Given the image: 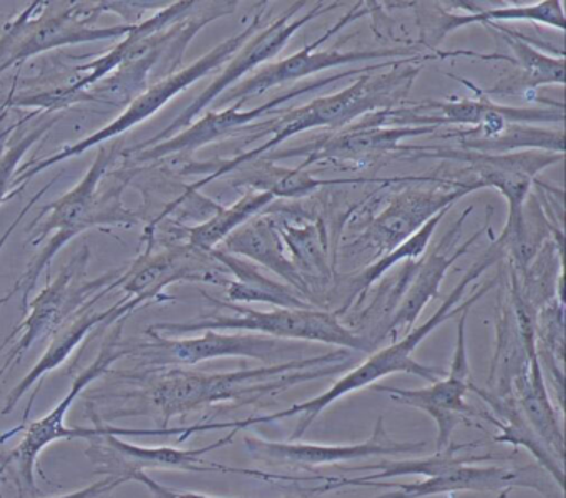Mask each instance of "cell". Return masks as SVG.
<instances>
[{
    "label": "cell",
    "instance_id": "5b68a950",
    "mask_svg": "<svg viewBox=\"0 0 566 498\" xmlns=\"http://www.w3.org/2000/svg\"><path fill=\"white\" fill-rule=\"evenodd\" d=\"M211 299V298H210ZM220 308L230 309L234 314H214L208 318L187 322H160L147 331L167 332V334H188V332H253L276 339H294V341L323 342L347 351H374L370 342L340 322L339 315L323 309H283L258 311L247 305L211 299Z\"/></svg>",
    "mask_w": 566,
    "mask_h": 498
},
{
    "label": "cell",
    "instance_id": "8992f818",
    "mask_svg": "<svg viewBox=\"0 0 566 498\" xmlns=\"http://www.w3.org/2000/svg\"><path fill=\"white\" fill-rule=\"evenodd\" d=\"M264 10H266V7H261V10L254 13L248 27H244L241 32L234 33L233 37L224 40V42L218 43L213 50L205 53L201 59L188 65L187 69L170 73V75L148 86L137 98L132 100L130 105L125 108V112L122 113L120 116H117L114 122L108 123L105 128L98 129L94 135L81 139V142L75 143V145L65 146L61 152L49 156V158L41 159V162L29 163L24 169H21V172H18V175H15L18 176V178L14 179L15 185H18V183H28L29 179L34 178L35 175L44 172V169L51 168V166H55L57 163L65 162V159L81 156L82 153L88 152V149L94 148V146L105 145V143L114 139L115 136L124 135V133H127L128 129L134 128V126L140 125L145 120L157 115V112H160L175 96L185 92L188 86L193 85L198 80L205 79V76L210 75L211 72L220 69L224 63L230 62L231 56L261 29Z\"/></svg>",
    "mask_w": 566,
    "mask_h": 498
},
{
    "label": "cell",
    "instance_id": "7a4b0ae2",
    "mask_svg": "<svg viewBox=\"0 0 566 498\" xmlns=\"http://www.w3.org/2000/svg\"><path fill=\"white\" fill-rule=\"evenodd\" d=\"M353 357V351L337 347L310 357L214 374L168 369L155 378L145 395L150 411L161 418L160 428H168L171 418L203 407L258 404L296 385L339 374Z\"/></svg>",
    "mask_w": 566,
    "mask_h": 498
},
{
    "label": "cell",
    "instance_id": "6da1fadb",
    "mask_svg": "<svg viewBox=\"0 0 566 498\" xmlns=\"http://www.w3.org/2000/svg\"><path fill=\"white\" fill-rule=\"evenodd\" d=\"M502 252L503 249L499 242L492 245V248L463 274L459 284L450 291V294L443 299L439 309H437L423 324L416 325V328L407 332L402 339H397V341H394L392 344L387 345V347L370 352L369 357H367L363 364L350 369L349 372H346L336 384L331 385L323 394L316 395V397L310 398V401L290 405V407L283 408V411L271 412V414L254 415V417L241 418V421L203 422V424L188 425V427H185L184 438H190L193 434L210 430H230L233 432V434H238V432L247 430V428L254 427V425H266L273 424V422L284 421V418L301 417L296 428H294L293 435H291V442L300 440L304 432L311 427V424H313L329 405H333L334 402L353 394V392L360 391V388L369 387V385L376 384L377 381L387 377V375L403 372V374L419 375V377L429 381L430 384L439 381V378H442L443 375L447 374L446 369L420 364V362L413 359V351H416V349L422 344L423 339H426L430 332L436 331L440 324L449 321V319L455 318V315L462 314V312L470 311V308H472L479 299H482L486 292L492 291L493 286L499 282L496 278L483 284L475 294L462 301L469 284H472L475 279H479L480 276L483 274V271H486L490 266L495 264L496 259H500Z\"/></svg>",
    "mask_w": 566,
    "mask_h": 498
},
{
    "label": "cell",
    "instance_id": "d4e9b609",
    "mask_svg": "<svg viewBox=\"0 0 566 498\" xmlns=\"http://www.w3.org/2000/svg\"><path fill=\"white\" fill-rule=\"evenodd\" d=\"M470 391L475 392L493 411V414L486 412L485 421L496 425L499 430L502 432V434L495 435L493 440L500 442V444H512L515 447L528 448L530 454L538 460L539 467L553 478V481L559 488H563L565 471H563L562 461L556 460L549 454L548 448L536 437L535 432H533V428L530 427L528 422L525 421L522 412H520L512 392L500 395L495 394V392L485 391V388L479 387L475 384H472Z\"/></svg>",
    "mask_w": 566,
    "mask_h": 498
},
{
    "label": "cell",
    "instance_id": "d590c367",
    "mask_svg": "<svg viewBox=\"0 0 566 498\" xmlns=\"http://www.w3.org/2000/svg\"><path fill=\"white\" fill-rule=\"evenodd\" d=\"M510 491H512V490H503V491H500V494H499V495H496V497H495V498H506V497H509Z\"/></svg>",
    "mask_w": 566,
    "mask_h": 498
},
{
    "label": "cell",
    "instance_id": "ac0fdd59",
    "mask_svg": "<svg viewBox=\"0 0 566 498\" xmlns=\"http://www.w3.org/2000/svg\"><path fill=\"white\" fill-rule=\"evenodd\" d=\"M97 302L98 301H92L91 304L75 312L65 324H62L61 328L52 334L51 342H49L48 349H45V354L39 359L34 369L9 392L4 407H2V414L4 415L11 414L15 405L21 402V398L28 394L29 388L38 384L35 385V391L32 392L31 398H29L22 424L19 425V427L12 428L8 434L0 435V444H4L6 440L14 437L18 432H21L24 425H28L32 405H34L35 398H38L39 391H41L42 378H44V375H48L49 372L54 371V369L61 367V365L67 361L69 355H71L72 352L78 347V344L91 334L92 329L115 324V322L122 321V319H127L128 315L137 311L140 305L148 304L144 299L127 295L124 301L117 302V304L111 305V308L104 309V311H95V304H97Z\"/></svg>",
    "mask_w": 566,
    "mask_h": 498
},
{
    "label": "cell",
    "instance_id": "d6a6232c",
    "mask_svg": "<svg viewBox=\"0 0 566 498\" xmlns=\"http://www.w3.org/2000/svg\"><path fill=\"white\" fill-rule=\"evenodd\" d=\"M55 123H57V118L51 120V122L44 123V125H39L38 128L22 136L18 143H14V145L6 149V152H2V148H0V203L4 201L6 195H8L9 189H11L14 176L18 175V165L21 163L22 156H24L25 152H28L34 143H38Z\"/></svg>",
    "mask_w": 566,
    "mask_h": 498
},
{
    "label": "cell",
    "instance_id": "9a60e30c",
    "mask_svg": "<svg viewBox=\"0 0 566 498\" xmlns=\"http://www.w3.org/2000/svg\"><path fill=\"white\" fill-rule=\"evenodd\" d=\"M469 311L462 312L459 328H457V344L452 362L447 374L427 387L399 388L389 385H377V391L386 392L392 401L409 407L426 412L437 424L436 452L449 447L453 430L460 424L475 425L472 418L482 417L485 421L486 412L476 411L467 404V392L472 387L469 359H467L465 321Z\"/></svg>",
    "mask_w": 566,
    "mask_h": 498
},
{
    "label": "cell",
    "instance_id": "8d00e7d4",
    "mask_svg": "<svg viewBox=\"0 0 566 498\" xmlns=\"http://www.w3.org/2000/svg\"><path fill=\"white\" fill-rule=\"evenodd\" d=\"M4 374H6V372L2 371V367H0V377H2V375H4ZM0 498H2V494H0Z\"/></svg>",
    "mask_w": 566,
    "mask_h": 498
},
{
    "label": "cell",
    "instance_id": "d6986e66",
    "mask_svg": "<svg viewBox=\"0 0 566 498\" xmlns=\"http://www.w3.org/2000/svg\"><path fill=\"white\" fill-rule=\"evenodd\" d=\"M248 454L254 460L271 464L321 467L359 458L387 455L422 454L427 442H396L389 437L384 417H377L373 435L360 444H304V442H271L260 437H244Z\"/></svg>",
    "mask_w": 566,
    "mask_h": 498
},
{
    "label": "cell",
    "instance_id": "603a6c76",
    "mask_svg": "<svg viewBox=\"0 0 566 498\" xmlns=\"http://www.w3.org/2000/svg\"><path fill=\"white\" fill-rule=\"evenodd\" d=\"M220 251L227 255L238 256V258L248 259L264 266L274 274L283 278L294 291L303 292V295H310V286L306 279L301 274L296 262L287 258L286 245L281 238L276 221L271 216L256 215L250 221L231 232L220 245Z\"/></svg>",
    "mask_w": 566,
    "mask_h": 498
},
{
    "label": "cell",
    "instance_id": "ffe728a7",
    "mask_svg": "<svg viewBox=\"0 0 566 498\" xmlns=\"http://www.w3.org/2000/svg\"><path fill=\"white\" fill-rule=\"evenodd\" d=\"M432 126H380L370 125L366 120L360 118L353 125L319 136L316 142L307 143L300 148L283 149L273 152V155L263 156L268 162L277 159L294 158V156H306L297 168L306 169L314 163L324 162H360V159L374 158V156L386 155L396 149H407L400 142L412 136L427 135L436 132Z\"/></svg>",
    "mask_w": 566,
    "mask_h": 498
},
{
    "label": "cell",
    "instance_id": "836d02e7",
    "mask_svg": "<svg viewBox=\"0 0 566 498\" xmlns=\"http://www.w3.org/2000/svg\"><path fill=\"white\" fill-rule=\"evenodd\" d=\"M124 478L127 481H138V484L145 485L148 490L151 491L155 498H224V497H211V495L197 494V491H181L174 490V488L165 487V485L158 484L157 480L150 477L145 470H128L125 471Z\"/></svg>",
    "mask_w": 566,
    "mask_h": 498
},
{
    "label": "cell",
    "instance_id": "ba28073f",
    "mask_svg": "<svg viewBox=\"0 0 566 498\" xmlns=\"http://www.w3.org/2000/svg\"><path fill=\"white\" fill-rule=\"evenodd\" d=\"M125 319L118 321V324L112 329L111 334L105 338L102 344L101 352L97 359L88 365L85 371H82L77 377L74 378L69 394L55 405L54 411L49 412L41 421L32 422V424L24 425L21 430H24V438L19 442L18 447L12 448L8 455H4V460L0 464V474H4L9 467H14L18 470V490L19 498H25L29 494L39 495L38 485H35V468H38V458L41 452H44L52 442L62 440V438H92V428H67L65 427V417L71 411L74 402L77 401L78 395L98 377L105 374L111 369L112 364L120 361L122 357H127L134 352V345H122V332H124Z\"/></svg>",
    "mask_w": 566,
    "mask_h": 498
},
{
    "label": "cell",
    "instance_id": "cb8c5ba5",
    "mask_svg": "<svg viewBox=\"0 0 566 498\" xmlns=\"http://www.w3.org/2000/svg\"><path fill=\"white\" fill-rule=\"evenodd\" d=\"M510 392L536 437L548 448L549 454L563 464L565 437H563L562 424H559L558 415H556L548 388H546L542 364L536 355L530 357L528 365L513 377Z\"/></svg>",
    "mask_w": 566,
    "mask_h": 498
},
{
    "label": "cell",
    "instance_id": "7402d4cb",
    "mask_svg": "<svg viewBox=\"0 0 566 498\" xmlns=\"http://www.w3.org/2000/svg\"><path fill=\"white\" fill-rule=\"evenodd\" d=\"M485 229L482 228L480 231H476L472 238L467 239L450 256H447V252H442V242H440L436 251L430 252L427 258L420 259L419 262H413L406 291H403L397 308L394 309L389 321L384 325L380 338H386V335L390 334L397 338L400 332H406L407 334V332L416 328L417 319L422 314L423 309L439 294L440 284H442L450 266L457 259L462 258L469 251L470 246L475 245L476 239L485 232Z\"/></svg>",
    "mask_w": 566,
    "mask_h": 498
},
{
    "label": "cell",
    "instance_id": "484cf974",
    "mask_svg": "<svg viewBox=\"0 0 566 498\" xmlns=\"http://www.w3.org/2000/svg\"><path fill=\"white\" fill-rule=\"evenodd\" d=\"M211 255L234 278L227 284V295L230 301L266 302L283 309L314 308L311 302L303 299V295L296 294L293 288L268 278L253 262L227 255L220 249H214Z\"/></svg>",
    "mask_w": 566,
    "mask_h": 498
},
{
    "label": "cell",
    "instance_id": "9c48e42d",
    "mask_svg": "<svg viewBox=\"0 0 566 498\" xmlns=\"http://www.w3.org/2000/svg\"><path fill=\"white\" fill-rule=\"evenodd\" d=\"M370 7L366 3H356V7L349 10L336 25L331 27L323 37L314 40V43L304 45L300 52L293 53L287 59L280 62L264 63L260 69L254 70L250 79L237 83L230 90L220 96L221 105L243 106L248 98L263 95L270 92L274 86L286 85V83L297 82L304 76L313 73L324 72V70L334 69V66L349 65V63L374 62V60L396 59H417V50L412 46H389V49H367V50H319L324 42L331 39L334 33H339L344 27L349 25L353 20L370 13Z\"/></svg>",
    "mask_w": 566,
    "mask_h": 498
},
{
    "label": "cell",
    "instance_id": "5bb4252c",
    "mask_svg": "<svg viewBox=\"0 0 566 498\" xmlns=\"http://www.w3.org/2000/svg\"><path fill=\"white\" fill-rule=\"evenodd\" d=\"M233 432L218 438L213 444L198 448L142 447V445L125 442L118 435L111 434L108 427L97 425L95 437L88 438L91 447L85 455L97 468V474L124 478L128 470H147V468H170L184 471H221V474H240L247 477L266 478V471L247 470V468L228 467V465L211 464L205 460L208 454L227 447L234 440Z\"/></svg>",
    "mask_w": 566,
    "mask_h": 498
},
{
    "label": "cell",
    "instance_id": "83f0119b",
    "mask_svg": "<svg viewBox=\"0 0 566 498\" xmlns=\"http://www.w3.org/2000/svg\"><path fill=\"white\" fill-rule=\"evenodd\" d=\"M499 22H535L565 30V12L562 0H543L535 3H516V6L489 7L472 15H446L440 20L439 39L459 27L470 23L496 25Z\"/></svg>",
    "mask_w": 566,
    "mask_h": 498
},
{
    "label": "cell",
    "instance_id": "52a82bcc",
    "mask_svg": "<svg viewBox=\"0 0 566 498\" xmlns=\"http://www.w3.org/2000/svg\"><path fill=\"white\" fill-rule=\"evenodd\" d=\"M88 259H91V251L85 246L77 255L72 256L71 261L62 266L59 274L48 282V286L39 292L38 298L29 301L24 321L0 344V354H2V351L14 341L15 335H19L18 342L2 365V371L8 372L14 362L21 361L22 355L35 342L52 338V334L62 324H65L75 312L81 311L92 301H101L105 294L120 286L124 269L104 272L92 281L84 279Z\"/></svg>",
    "mask_w": 566,
    "mask_h": 498
},
{
    "label": "cell",
    "instance_id": "7c38bea8",
    "mask_svg": "<svg viewBox=\"0 0 566 498\" xmlns=\"http://www.w3.org/2000/svg\"><path fill=\"white\" fill-rule=\"evenodd\" d=\"M151 341L134 345L132 354L144 357L147 364L197 365L200 362L223 357H247L264 365L293 361L304 345L283 342V339L253 332L203 331L198 338L170 339L158 332L147 331Z\"/></svg>",
    "mask_w": 566,
    "mask_h": 498
},
{
    "label": "cell",
    "instance_id": "4316f807",
    "mask_svg": "<svg viewBox=\"0 0 566 498\" xmlns=\"http://www.w3.org/2000/svg\"><path fill=\"white\" fill-rule=\"evenodd\" d=\"M274 196L266 191L250 189L237 203L228 206H218L217 211L201 222V225L185 228L187 242L200 251L211 252L220 248L221 242L237 231L244 222L250 221L258 212L266 209L274 201Z\"/></svg>",
    "mask_w": 566,
    "mask_h": 498
},
{
    "label": "cell",
    "instance_id": "4dcf8cb0",
    "mask_svg": "<svg viewBox=\"0 0 566 498\" xmlns=\"http://www.w3.org/2000/svg\"><path fill=\"white\" fill-rule=\"evenodd\" d=\"M447 211H449V209H443L439 215L433 216V218L430 219L429 222H426L412 238L407 239L399 248L394 249L392 252L384 256V258H379V261L374 262L369 268L354 276L349 282V294H347L346 302H344L343 308H339V311H336V314L343 315L344 312L354 304V299H356L357 295L364 294V292L370 288V284H374V282H376L384 272L389 271L394 264L403 261V259H407V261H416V259H419L420 256L423 255V251H426L433 231H436L437 226L442 221Z\"/></svg>",
    "mask_w": 566,
    "mask_h": 498
},
{
    "label": "cell",
    "instance_id": "3957f363",
    "mask_svg": "<svg viewBox=\"0 0 566 498\" xmlns=\"http://www.w3.org/2000/svg\"><path fill=\"white\" fill-rule=\"evenodd\" d=\"M419 66H407V62L392 66L382 75H374L373 72L360 75L353 85L331 95L319 96L306 105L296 106L287 112L274 113L273 118L266 120L261 125H254L248 133V138L261 139L270 136V139L261 143L250 152L241 153L237 158L228 159L217 166V172L191 186L188 191L195 193L207 183L234 172L254 159L263 158L271 149H276L281 143L293 138L300 133L314 128H329L334 132L353 125L357 120L379 110L396 108L397 103L403 102L409 95L413 80L419 75Z\"/></svg>",
    "mask_w": 566,
    "mask_h": 498
},
{
    "label": "cell",
    "instance_id": "277c9868",
    "mask_svg": "<svg viewBox=\"0 0 566 498\" xmlns=\"http://www.w3.org/2000/svg\"><path fill=\"white\" fill-rule=\"evenodd\" d=\"M117 153V145H101L97 158L94 159L84 178L71 191L45 206L41 215L34 219L31 228H28V231L31 232L29 241L35 248H41V251L25 269L21 279L15 282L12 291L4 299H0V305L11 301L15 294H21V308L25 312L29 294L38 284L41 272L49 268L52 259L69 241H72L85 229L104 225V222L105 225L108 222L137 225V219H134V216L125 211L120 205L108 208L98 198V185L114 163Z\"/></svg>",
    "mask_w": 566,
    "mask_h": 498
},
{
    "label": "cell",
    "instance_id": "2e32d148",
    "mask_svg": "<svg viewBox=\"0 0 566 498\" xmlns=\"http://www.w3.org/2000/svg\"><path fill=\"white\" fill-rule=\"evenodd\" d=\"M476 183H457L453 188L406 189L392 196L386 208L360 232L354 246L367 251V258L389 255L407 239L412 238L426 222L443 209H450L457 199L475 191Z\"/></svg>",
    "mask_w": 566,
    "mask_h": 498
},
{
    "label": "cell",
    "instance_id": "4fadbf2b",
    "mask_svg": "<svg viewBox=\"0 0 566 498\" xmlns=\"http://www.w3.org/2000/svg\"><path fill=\"white\" fill-rule=\"evenodd\" d=\"M399 62L397 60H387V62L370 63V65L363 66V69L347 70V72L334 73V75L316 80V82L291 86L287 92L280 93L274 98L268 100L263 105L244 110V112H241V106L231 105L221 110V112L205 113L201 118L195 120L191 125H188L181 132L175 133L170 138L164 139L160 143H154V145L138 146L135 149L138 153L137 158L142 159V162H148V159L197 152V149L203 148V146L210 145V143L227 138V136L234 135L240 129L247 128L248 125H251L254 120L261 118V116L273 115V113L277 112V106L283 105L287 100H294L297 96L314 92V90L323 89V86L333 85V83L347 79L350 75H357V73L363 75V73L380 72V70L390 69V66H396Z\"/></svg>",
    "mask_w": 566,
    "mask_h": 498
},
{
    "label": "cell",
    "instance_id": "f546056e",
    "mask_svg": "<svg viewBox=\"0 0 566 498\" xmlns=\"http://www.w3.org/2000/svg\"><path fill=\"white\" fill-rule=\"evenodd\" d=\"M506 37L510 49L515 55V63L518 65V76L506 85L495 86L490 90L493 93L510 92V90H528L542 85H559L565 83V56L546 55L535 46L530 45L523 37L513 35L510 30Z\"/></svg>",
    "mask_w": 566,
    "mask_h": 498
},
{
    "label": "cell",
    "instance_id": "f1b7e54d",
    "mask_svg": "<svg viewBox=\"0 0 566 498\" xmlns=\"http://www.w3.org/2000/svg\"><path fill=\"white\" fill-rule=\"evenodd\" d=\"M462 139V149L482 153V155H505V153L538 149V152L558 153L563 155V128L546 129L539 126L518 125L510 123L503 132L492 138H476L457 133Z\"/></svg>",
    "mask_w": 566,
    "mask_h": 498
},
{
    "label": "cell",
    "instance_id": "e575fe53",
    "mask_svg": "<svg viewBox=\"0 0 566 498\" xmlns=\"http://www.w3.org/2000/svg\"><path fill=\"white\" fill-rule=\"evenodd\" d=\"M127 484V480L122 477H108L102 478L97 484L88 485V487L82 488V490L72 491V494L62 495L57 498H112V494L117 490L120 485Z\"/></svg>",
    "mask_w": 566,
    "mask_h": 498
},
{
    "label": "cell",
    "instance_id": "e0dca14e",
    "mask_svg": "<svg viewBox=\"0 0 566 498\" xmlns=\"http://www.w3.org/2000/svg\"><path fill=\"white\" fill-rule=\"evenodd\" d=\"M228 276L223 264L211 252L200 251L193 246H170L160 252L148 249L134 264L124 269L120 286L132 298L144 299L148 304L160 301L170 284L180 281L211 282L227 286Z\"/></svg>",
    "mask_w": 566,
    "mask_h": 498
},
{
    "label": "cell",
    "instance_id": "30bf717a",
    "mask_svg": "<svg viewBox=\"0 0 566 498\" xmlns=\"http://www.w3.org/2000/svg\"><path fill=\"white\" fill-rule=\"evenodd\" d=\"M38 6L39 2L32 3L14 22L9 23L0 35V73L11 69L15 63L59 46L127 37L137 25H92L94 19L101 15L98 3L94 7H67L59 12L48 9L44 15L31 19Z\"/></svg>",
    "mask_w": 566,
    "mask_h": 498
},
{
    "label": "cell",
    "instance_id": "1f68e13d",
    "mask_svg": "<svg viewBox=\"0 0 566 498\" xmlns=\"http://www.w3.org/2000/svg\"><path fill=\"white\" fill-rule=\"evenodd\" d=\"M247 185L258 191H266L274 198H303L319 189L321 186L343 185L346 181H323L313 178L306 169H283L276 166H264L263 169H254L253 175L248 176Z\"/></svg>",
    "mask_w": 566,
    "mask_h": 498
},
{
    "label": "cell",
    "instance_id": "8fae6325",
    "mask_svg": "<svg viewBox=\"0 0 566 498\" xmlns=\"http://www.w3.org/2000/svg\"><path fill=\"white\" fill-rule=\"evenodd\" d=\"M304 6H306V2L293 3L290 9L284 10L280 17H276V20H273L270 25L264 27L263 30H258V32L231 56L230 62L221 70L220 75L207 86V90L200 93V95L195 98V102L188 105L164 132L158 133L150 142L144 143V145H154V143L164 142V139L174 136L175 133L187 128L188 125H191V123L205 112L207 106H210L214 100L220 98L231 86L237 85L247 73L260 69L261 65L268 63V60L274 59V56L290 43V40L293 39L304 25H307L311 20H316L317 17L331 12V10L336 9L339 3L317 2L314 3V7H311L307 12L300 15Z\"/></svg>",
    "mask_w": 566,
    "mask_h": 498
},
{
    "label": "cell",
    "instance_id": "44dd1931",
    "mask_svg": "<svg viewBox=\"0 0 566 498\" xmlns=\"http://www.w3.org/2000/svg\"><path fill=\"white\" fill-rule=\"evenodd\" d=\"M505 468L499 465L479 467V465H460L446 474L426 478L412 484H399L396 491L374 498H426L432 495L453 494V491H503L513 487L533 488L545 497L556 487L553 478L545 477L542 468Z\"/></svg>",
    "mask_w": 566,
    "mask_h": 498
}]
</instances>
